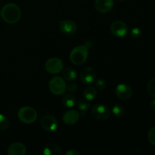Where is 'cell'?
Wrapping results in <instances>:
<instances>
[{
  "mask_svg": "<svg viewBox=\"0 0 155 155\" xmlns=\"http://www.w3.org/2000/svg\"><path fill=\"white\" fill-rule=\"evenodd\" d=\"M10 125V121L8 118L4 114H0V131H5L8 130Z\"/></svg>",
  "mask_w": 155,
  "mask_h": 155,
  "instance_id": "ffe728a7",
  "label": "cell"
},
{
  "mask_svg": "<svg viewBox=\"0 0 155 155\" xmlns=\"http://www.w3.org/2000/svg\"><path fill=\"white\" fill-rule=\"evenodd\" d=\"M80 80L83 84L89 85L93 83L96 79V72L90 67H87L82 70L80 75Z\"/></svg>",
  "mask_w": 155,
  "mask_h": 155,
  "instance_id": "30bf717a",
  "label": "cell"
},
{
  "mask_svg": "<svg viewBox=\"0 0 155 155\" xmlns=\"http://www.w3.org/2000/svg\"><path fill=\"white\" fill-rule=\"evenodd\" d=\"M97 91L96 89L93 86H88L85 89L84 92H83V95L84 98L88 101H92L96 98Z\"/></svg>",
  "mask_w": 155,
  "mask_h": 155,
  "instance_id": "ac0fdd59",
  "label": "cell"
},
{
  "mask_svg": "<svg viewBox=\"0 0 155 155\" xmlns=\"http://www.w3.org/2000/svg\"><path fill=\"white\" fill-rule=\"evenodd\" d=\"M147 92L150 96L155 98V77L151 79L147 85Z\"/></svg>",
  "mask_w": 155,
  "mask_h": 155,
  "instance_id": "44dd1931",
  "label": "cell"
},
{
  "mask_svg": "<svg viewBox=\"0 0 155 155\" xmlns=\"http://www.w3.org/2000/svg\"><path fill=\"white\" fill-rule=\"evenodd\" d=\"M118 1H120V2H124V1H126V0H118Z\"/></svg>",
  "mask_w": 155,
  "mask_h": 155,
  "instance_id": "f1b7e54d",
  "label": "cell"
},
{
  "mask_svg": "<svg viewBox=\"0 0 155 155\" xmlns=\"http://www.w3.org/2000/svg\"><path fill=\"white\" fill-rule=\"evenodd\" d=\"M18 116L22 123L30 124L34 123L37 119V112L33 107L30 106H24L18 110Z\"/></svg>",
  "mask_w": 155,
  "mask_h": 155,
  "instance_id": "3957f363",
  "label": "cell"
},
{
  "mask_svg": "<svg viewBox=\"0 0 155 155\" xmlns=\"http://www.w3.org/2000/svg\"><path fill=\"white\" fill-rule=\"evenodd\" d=\"M114 4V0H95V8L99 13L105 14L111 10Z\"/></svg>",
  "mask_w": 155,
  "mask_h": 155,
  "instance_id": "7c38bea8",
  "label": "cell"
},
{
  "mask_svg": "<svg viewBox=\"0 0 155 155\" xmlns=\"http://www.w3.org/2000/svg\"><path fill=\"white\" fill-rule=\"evenodd\" d=\"M107 87V83L104 80L102 79H99V80H97L95 82V88L97 89H99V90H103L105 88Z\"/></svg>",
  "mask_w": 155,
  "mask_h": 155,
  "instance_id": "d4e9b609",
  "label": "cell"
},
{
  "mask_svg": "<svg viewBox=\"0 0 155 155\" xmlns=\"http://www.w3.org/2000/svg\"><path fill=\"white\" fill-rule=\"evenodd\" d=\"M150 108L155 111V99H153L150 103Z\"/></svg>",
  "mask_w": 155,
  "mask_h": 155,
  "instance_id": "83f0119b",
  "label": "cell"
},
{
  "mask_svg": "<svg viewBox=\"0 0 155 155\" xmlns=\"http://www.w3.org/2000/svg\"><path fill=\"white\" fill-rule=\"evenodd\" d=\"M62 103L68 108H73L77 105V100L71 94H65L62 99Z\"/></svg>",
  "mask_w": 155,
  "mask_h": 155,
  "instance_id": "2e32d148",
  "label": "cell"
},
{
  "mask_svg": "<svg viewBox=\"0 0 155 155\" xmlns=\"http://www.w3.org/2000/svg\"><path fill=\"white\" fill-rule=\"evenodd\" d=\"M1 16L7 24H16L21 18V10L18 5L15 3H8L2 9Z\"/></svg>",
  "mask_w": 155,
  "mask_h": 155,
  "instance_id": "6da1fadb",
  "label": "cell"
},
{
  "mask_svg": "<svg viewBox=\"0 0 155 155\" xmlns=\"http://www.w3.org/2000/svg\"><path fill=\"white\" fill-rule=\"evenodd\" d=\"M92 115L98 120H106L110 115V110L104 104H96L92 107Z\"/></svg>",
  "mask_w": 155,
  "mask_h": 155,
  "instance_id": "8992f818",
  "label": "cell"
},
{
  "mask_svg": "<svg viewBox=\"0 0 155 155\" xmlns=\"http://www.w3.org/2000/svg\"><path fill=\"white\" fill-rule=\"evenodd\" d=\"M148 139L151 145L155 146V127H153L149 130L148 133Z\"/></svg>",
  "mask_w": 155,
  "mask_h": 155,
  "instance_id": "cb8c5ba5",
  "label": "cell"
},
{
  "mask_svg": "<svg viewBox=\"0 0 155 155\" xmlns=\"http://www.w3.org/2000/svg\"><path fill=\"white\" fill-rule=\"evenodd\" d=\"M80 118V114L77 110H70L63 115V122L68 126H72L77 124Z\"/></svg>",
  "mask_w": 155,
  "mask_h": 155,
  "instance_id": "4fadbf2b",
  "label": "cell"
},
{
  "mask_svg": "<svg viewBox=\"0 0 155 155\" xmlns=\"http://www.w3.org/2000/svg\"><path fill=\"white\" fill-rule=\"evenodd\" d=\"M42 153L45 155H61L62 151L57 144L49 143L45 145Z\"/></svg>",
  "mask_w": 155,
  "mask_h": 155,
  "instance_id": "9a60e30c",
  "label": "cell"
},
{
  "mask_svg": "<svg viewBox=\"0 0 155 155\" xmlns=\"http://www.w3.org/2000/svg\"><path fill=\"white\" fill-rule=\"evenodd\" d=\"M110 30L114 36L120 38L124 37L128 33L129 31L127 24L123 21H120V20L115 21L112 23Z\"/></svg>",
  "mask_w": 155,
  "mask_h": 155,
  "instance_id": "52a82bcc",
  "label": "cell"
},
{
  "mask_svg": "<svg viewBox=\"0 0 155 155\" xmlns=\"http://www.w3.org/2000/svg\"><path fill=\"white\" fill-rule=\"evenodd\" d=\"M67 90L69 92H71V93H74V92L78 90V86L76 83H71L67 86Z\"/></svg>",
  "mask_w": 155,
  "mask_h": 155,
  "instance_id": "484cf974",
  "label": "cell"
},
{
  "mask_svg": "<svg viewBox=\"0 0 155 155\" xmlns=\"http://www.w3.org/2000/svg\"><path fill=\"white\" fill-rule=\"evenodd\" d=\"M112 113L117 117H122L124 114H125V110H124V107L121 104H116L112 107Z\"/></svg>",
  "mask_w": 155,
  "mask_h": 155,
  "instance_id": "d6986e66",
  "label": "cell"
},
{
  "mask_svg": "<svg viewBox=\"0 0 155 155\" xmlns=\"http://www.w3.org/2000/svg\"><path fill=\"white\" fill-rule=\"evenodd\" d=\"M142 32L139 27H134V28L132 29L130 32V35L133 39H137L139 38H140L142 36Z\"/></svg>",
  "mask_w": 155,
  "mask_h": 155,
  "instance_id": "603a6c76",
  "label": "cell"
},
{
  "mask_svg": "<svg viewBox=\"0 0 155 155\" xmlns=\"http://www.w3.org/2000/svg\"><path fill=\"white\" fill-rule=\"evenodd\" d=\"M48 88L54 95H63L67 90V85L64 79L61 77H52L48 83Z\"/></svg>",
  "mask_w": 155,
  "mask_h": 155,
  "instance_id": "277c9868",
  "label": "cell"
},
{
  "mask_svg": "<svg viewBox=\"0 0 155 155\" xmlns=\"http://www.w3.org/2000/svg\"><path fill=\"white\" fill-rule=\"evenodd\" d=\"M0 16H1V12H0Z\"/></svg>",
  "mask_w": 155,
  "mask_h": 155,
  "instance_id": "f546056e",
  "label": "cell"
},
{
  "mask_svg": "<svg viewBox=\"0 0 155 155\" xmlns=\"http://www.w3.org/2000/svg\"><path fill=\"white\" fill-rule=\"evenodd\" d=\"M91 104L89 101L86 100V98L85 99H80V101L77 102V107L82 111H85V110H87L90 107Z\"/></svg>",
  "mask_w": 155,
  "mask_h": 155,
  "instance_id": "7402d4cb",
  "label": "cell"
},
{
  "mask_svg": "<svg viewBox=\"0 0 155 155\" xmlns=\"http://www.w3.org/2000/svg\"><path fill=\"white\" fill-rule=\"evenodd\" d=\"M115 94L118 98L121 100H129L133 96V89L129 85L120 83L115 88Z\"/></svg>",
  "mask_w": 155,
  "mask_h": 155,
  "instance_id": "9c48e42d",
  "label": "cell"
},
{
  "mask_svg": "<svg viewBox=\"0 0 155 155\" xmlns=\"http://www.w3.org/2000/svg\"><path fill=\"white\" fill-rule=\"evenodd\" d=\"M65 154L67 155H80V152H79L78 151L75 149H70L65 153Z\"/></svg>",
  "mask_w": 155,
  "mask_h": 155,
  "instance_id": "4316f807",
  "label": "cell"
},
{
  "mask_svg": "<svg viewBox=\"0 0 155 155\" xmlns=\"http://www.w3.org/2000/svg\"><path fill=\"white\" fill-rule=\"evenodd\" d=\"M45 69L51 74H59L64 69L63 61L58 58H51L45 62Z\"/></svg>",
  "mask_w": 155,
  "mask_h": 155,
  "instance_id": "5b68a950",
  "label": "cell"
},
{
  "mask_svg": "<svg viewBox=\"0 0 155 155\" xmlns=\"http://www.w3.org/2000/svg\"><path fill=\"white\" fill-rule=\"evenodd\" d=\"M60 30L64 34L74 35L77 31V25L74 21L71 20H63L59 21Z\"/></svg>",
  "mask_w": 155,
  "mask_h": 155,
  "instance_id": "8fae6325",
  "label": "cell"
},
{
  "mask_svg": "<svg viewBox=\"0 0 155 155\" xmlns=\"http://www.w3.org/2000/svg\"><path fill=\"white\" fill-rule=\"evenodd\" d=\"M89 55V50L85 45L76 46L70 54V60L74 64L81 65L86 62Z\"/></svg>",
  "mask_w": 155,
  "mask_h": 155,
  "instance_id": "7a4b0ae2",
  "label": "cell"
},
{
  "mask_svg": "<svg viewBox=\"0 0 155 155\" xmlns=\"http://www.w3.org/2000/svg\"><path fill=\"white\" fill-rule=\"evenodd\" d=\"M41 127L47 132H54L58 127V122L57 119L52 115H45L42 117L40 120Z\"/></svg>",
  "mask_w": 155,
  "mask_h": 155,
  "instance_id": "ba28073f",
  "label": "cell"
},
{
  "mask_svg": "<svg viewBox=\"0 0 155 155\" xmlns=\"http://www.w3.org/2000/svg\"><path fill=\"white\" fill-rule=\"evenodd\" d=\"M8 154L9 155H25L27 154V148L21 142H15L8 148Z\"/></svg>",
  "mask_w": 155,
  "mask_h": 155,
  "instance_id": "5bb4252c",
  "label": "cell"
},
{
  "mask_svg": "<svg viewBox=\"0 0 155 155\" xmlns=\"http://www.w3.org/2000/svg\"><path fill=\"white\" fill-rule=\"evenodd\" d=\"M63 77L68 82H72L77 78V73L73 68H66L63 69Z\"/></svg>",
  "mask_w": 155,
  "mask_h": 155,
  "instance_id": "e0dca14e",
  "label": "cell"
}]
</instances>
